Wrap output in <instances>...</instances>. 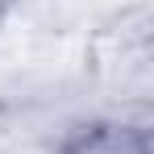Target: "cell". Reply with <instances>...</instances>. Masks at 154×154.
I'll use <instances>...</instances> for the list:
<instances>
[{"label": "cell", "mask_w": 154, "mask_h": 154, "mask_svg": "<svg viewBox=\"0 0 154 154\" xmlns=\"http://www.w3.org/2000/svg\"><path fill=\"white\" fill-rule=\"evenodd\" d=\"M146 63H150V33H146V13H137V25H129V17H121V25H108L96 33L92 42V67L108 75L112 83L125 88L129 79H146Z\"/></svg>", "instance_id": "1"}, {"label": "cell", "mask_w": 154, "mask_h": 154, "mask_svg": "<svg viewBox=\"0 0 154 154\" xmlns=\"http://www.w3.org/2000/svg\"><path fill=\"white\" fill-rule=\"evenodd\" d=\"M58 154H150V133L125 121H96L67 137Z\"/></svg>", "instance_id": "2"}, {"label": "cell", "mask_w": 154, "mask_h": 154, "mask_svg": "<svg viewBox=\"0 0 154 154\" xmlns=\"http://www.w3.org/2000/svg\"><path fill=\"white\" fill-rule=\"evenodd\" d=\"M13 8H17V0H0V25L8 21V13H13Z\"/></svg>", "instance_id": "3"}]
</instances>
